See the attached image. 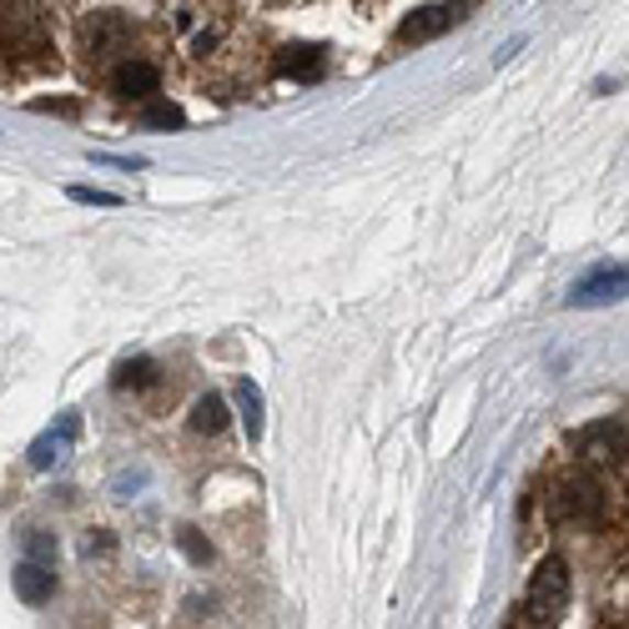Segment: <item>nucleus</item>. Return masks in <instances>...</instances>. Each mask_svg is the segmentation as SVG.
I'll use <instances>...</instances> for the list:
<instances>
[{"mask_svg": "<svg viewBox=\"0 0 629 629\" xmlns=\"http://www.w3.org/2000/svg\"><path fill=\"white\" fill-rule=\"evenodd\" d=\"M564 599H570V570H564V559L549 554L534 570V580H529V619L534 625H554L564 615Z\"/></svg>", "mask_w": 629, "mask_h": 629, "instance_id": "nucleus-1", "label": "nucleus"}, {"mask_svg": "<svg viewBox=\"0 0 629 629\" xmlns=\"http://www.w3.org/2000/svg\"><path fill=\"white\" fill-rule=\"evenodd\" d=\"M574 453L594 463H609V459H629V423L625 418H599V423H584L574 433Z\"/></svg>", "mask_w": 629, "mask_h": 629, "instance_id": "nucleus-2", "label": "nucleus"}, {"mask_svg": "<svg viewBox=\"0 0 629 629\" xmlns=\"http://www.w3.org/2000/svg\"><path fill=\"white\" fill-rule=\"evenodd\" d=\"M554 514H559V519H599V514H605V488L594 484L589 474L559 478V488H554Z\"/></svg>", "mask_w": 629, "mask_h": 629, "instance_id": "nucleus-3", "label": "nucleus"}, {"mask_svg": "<svg viewBox=\"0 0 629 629\" xmlns=\"http://www.w3.org/2000/svg\"><path fill=\"white\" fill-rule=\"evenodd\" d=\"M619 297H629V267H594L570 287V308H609Z\"/></svg>", "mask_w": 629, "mask_h": 629, "instance_id": "nucleus-4", "label": "nucleus"}, {"mask_svg": "<svg viewBox=\"0 0 629 629\" xmlns=\"http://www.w3.org/2000/svg\"><path fill=\"white\" fill-rule=\"evenodd\" d=\"M463 21V5H418V11L404 15V25H398V41L404 46H418V41H433L443 36L449 25Z\"/></svg>", "mask_w": 629, "mask_h": 629, "instance_id": "nucleus-5", "label": "nucleus"}, {"mask_svg": "<svg viewBox=\"0 0 629 629\" xmlns=\"http://www.w3.org/2000/svg\"><path fill=\"white\" fill-rule=\"evenodd\" d=\"M162 86V71H156L152 60H117L111 66V96H121V101H146L152 107V91Z\"/></svg>", "mask_w": 629, "mask_h": 629, "instance_id": "nucleus-6", "label": "nucleus"}, {"mask_svg": "<svg viewBox=\"0 0 629 629\" xmlns=\"http://www.w3.org/2000/svg\"><path fill=\"white\" fill-rule=\"evenodd\" d=\"M76 433H81V418H76V413H60V423L31 443V468H56V463L66 459V449L76 443Z\"/></svg>", "mask_w": 629, "mask_h": 629, "instance_id": "nucleus-7", "label": "nucleus"}, {"mask_svg": "<svg viewBox=\"0 0 629 629\" xmlns=\"http://www.w3.org/2000/svg\"><path fill=\"white\" fill-rule=\"evenodd\" d=\"M15 594H21L25 605H46L51 594H56V570H46V564H31V559H21L15 564Z\"/></svg>", "mask_w": 629, "mask_h": 629, "instance_id": "nucleus-8", "label": "nucleus"}, {"mask_svg": "<svg viewBox=\"0 0 629 629\" xmlns=\"http://www.w3.org/2000/svg\"><path fill=\"white\" fill-rule=\"evenodd\" d=\"M227 423H232V413H227V398L222 393H202V398H197V408H191V433H227Z\"/></svg>", "mask_w": 629, "mask_h": 629, "instance_id": "nucleus-9", "label": "nucleus"}, {"mask_svg": "<svg viewBox=\"0 0 629 629\" xmlns=\"http://www.w3.org/2000/svg\"><path fill=\"white\" fill-rule=\"evenodd\" d=\"M283 71L293 81H318L322 76V51L318 46H287L283 51Z\"/></svg>", "mask_w": 629, "mask_h": 629, "instance_id": "nucleus-10", "label": "nucleus"}, {"mask_svg": "<svg viewBox=\"0 0 629 629\" xmlns=\"http://www.w3.org/2000/svg\"><path fill=\"white\" fill-rule=\"evenodd\" d=\"M238 408H242V423H247V439H262V388L252 378L238 383Z\"/></svg>", "mask_w": 629, "mask_h": 629, "instance_id": "nucleus-11", "label": "nucleus"}, {"mask_svg": "<svg viewBox=\"0 0 629 629\" xmlns=\"http://www.w3.org/2000/svg\"><path fill=\"white\" fill-rule=\"evenodd\" d=\"M181 107H172V101H152V107H142V126L146 131H181Z\"/></svg>", "mask_w": 629, "mask_h": 629, "instance_id": "nucleus-12", "label": "nucleus"}, {"mask_svg": "<svg viewBox=\"0 0 629 629\" xmlns=\"http://www.w3.org/2000/svg\"><path fill=\"white\" fill-rule=\"evenodd\" d=\"M21 549H25V559H31V564H46V570H56V534H46V529H31Z\"/></svg>", "mask_w": 629, "mask_h": 629, "instance_id": "nucleus-13", "label": "nucleus"}, {"mask_svg": "<svg viewBox=\"0 0 629 629\" xmlns=\"http://www.w3.org/2000/svg\"><path fill=\"white\" fill-rule=\"evenodd\" d=\"M146 383H156L152 357H131V363H121L117 368V388H146Z\"/></svg>", "mask_w": 629, "mask_h": 629, "instance_id": "nucleus-14", "label": "nucleus"}, {"mask_svg": "<svg viewBox=\"0 0 629 629\" xmlns=\"http://www.w3.org/2000/svg\"><path fill=\"white\" fill-rule=\"evenodd\" d=\"M177 549L191 559V564H197V570H202V564H212V544H207L197 529H177Z\"/></svg>", "mask_w": 629, "mask_h": 629, "instance_id": "nucleus-15", "label": "nucleus"}, {"mask_svg": "<svg viewBox=\"0 0 629 629\" xmlns=\"http://www.w3.org/2000/svg\"><path fill=\"white\" fill-rule=\"evenodd\" d=\"M71 202H86V207H121L117 191H101V187H66Z\"/></svg>", "mask_w": 629, "mask_h": 629, "instance_id": "nucleus-16", "label": "nucleus"}, {"mask_svg": "<svg viewBox=\"0 0 629 629\" xmlns=\"http://www.w3.org/2000/svg\"><path fill=\"white\" fill-rule=\"evenodd\" d=\"M111 549H117V539H111L107 529H91V534H81V554L86 559H91V554L101 559V554H111Z\"/></svg>", "mask_w": 629, "mask_h": 629, "instance_id": "nucleus-17", "label": "nucleus"}]
</instances>
